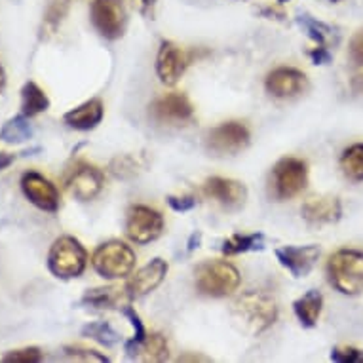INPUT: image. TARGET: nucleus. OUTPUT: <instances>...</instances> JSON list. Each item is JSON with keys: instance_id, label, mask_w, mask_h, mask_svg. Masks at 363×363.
<instances>
[{"instance_id": "23", "label": "nucleus", "mask_w": 363, "mask_h": 363, "mask_svg": "<svg viewBox=\"0 0 363 363\" xmlns=\"http://www.w3.org/2000/svg\"><path fill=\"white\" fill-rule=\"evenodd\" d=\"M33 125L29 122V116H25V114H19V116H13L6 122V124L2 125V130H0V139L4 141V143H25V141H29L33 138Z\"/></svg>"}, {"instance_id": "38", "label": "nucleus", "mask_w": 363, "mask_h": 363, "mask_svg": "<svg viewBox=\"0 0 363 363\" xmlns=\"http://www.w3.org/2000/svg\"><path fill=\"white\" fill-rule=\"evenodd\" d=\"M350 86H352V91H354L356 96L363 97V74H357V77L352 78Z\"/></svg>"}, {"instance_id": "1", "label": "nucleus", "mask_w": 363, "mask_h": 363, "mask_svg": "<svg viewBox=\"0 0 363 363\" xmlns=\"http://www.w3.org/2000/svg\"><path fill=\"white\" fill-rule=\"evenodd\" d=\"M234 315L242 323V329L251 335H261L278 318V306L270 295L262 291H247L234 303Z\"/></svg>"}, {"instance_id": "21", "label": "nucleus", "mask_w": 363, "mask_h": 363, "mask_svg": "<svg viewBox=\"0 0 363 363\" xmlns=\"http://www.w3.org/2000/svg\"><path fill=\"white\" fill-rule=\"evenodd\" d=\"M323 308V297L322 293L315 291V289H310L306 291L301 298H297L293 303V310H295V315L298 318V322L303 323L304 328H314L318 320H320V314H322Z\"/></svg>"}, {"instance_id": "11", "label": "nucleus", "mask_w": 363, "mask_h": 363, "mask_svg": "<svg viewBox=\"0 0 363 363\" xmlns=\"http://www.w3.org/2000/svg\"><path fill=\"white\" fill-rule=\"evenodd\" d=\"M192 54H186L185 50L179 48L177 44L169 40L162 42L156 57V74L162 84L166 86H175L185 74L186 67L191 65Z\"/></svg>"}, {"instance_id": "30", "label": "nucleus", "mask_w": 363, "mask_h": 363, "mask_svg": "<svg viewBox=\"0 0 363 363\" xmlns=\"http://www.w3.org/2000/svg\"><path fill=\"white\" fill-rule=\"evenodd\" d=\"M69 0H50L46 12H44V21H42V33L46 30V36L54 35L63 23L67 12H69Z\"/></svg>"}, {"instance_id": "29", "label": "nucleus", "mask_w": 363, "mask_h": 363, "mask_svg": "<svg viewBox=\"0 0 363 363\" xmlns=\"http://www.w3.org/2000/svg\"><path fill=\"white\" fill-rule=\"evenodd\" d=\"M138 356H141L145 362H164L169 356V346L164 335L152 333L147 335V339L139 348Z\"/></svg>"}, {"instance_id": "8", "label": "nucleus", "mask_w": 363, "mask_h": 363, "mask_svg": "<svg viewBox=\"0 0 363 363\" xmlns=\"http://www.w3.org/2000/svg\"><path fill=\"white\" fill-rule=\"evenodd\" d=\"M89 18L96 30L108 40H116L124 35L128 23L124 0H94Z\"/></svg>"}, {"instance_id": "26", "label": "nucleus", "mask_w": 363, "mask_h": 363, "mask_svg": "<svg viewBox=\"0 0 363 363\" xmlns=\"http://www.w3.org/2000/svg\"><path fill=\"white\" fill-rule=\"evenodd\" d=\"M340 169L350 181H363V143L348 147L340 156Z\"/></svg>"}, {"instance_id": "13", "label": "nucleus", "mask_w": 363, "mask_h": 363, "mask_svg": "<svg viewBox=\"0 0 363 363\" xmlns=\"http://www.w3.org/2000/svg\"><path fill=\"white\" fill-rule=\"evenodd\" d=\"M103 186H105V175L101 169L86 162L77 164L67 179V189L80 202H89L99 196Z\"/></svg>"}, {"instance_id": "19", "label": "nucleus", "mask_w": 363, "mask_h": 363, "mask_svg": "<svg viewBox=\"0 0 363 363\" xmlns=\"http://www.w3.org/2000/svg\"><path fill=\"white\" fill-rule=\"evenodd\" d=\"M103 116H105V107H103L101 99H89V101L82 103L80 107L65 113L63 120L67 125H71L74 130L88 131L94 130L97 124H101Z\"/></svg>"}, {"instance_id": "2", "label": "nucleus", "mask_w": 363, "mask_h": 363, "mask_svg": "<svg viewBox=\"0 0 363 363\" xmlns=\"http://www.w3.org/2000/svg\"><path fill=\"white\" fill-rule=\"evenodd\" d=\"M328 278L342 295H359L363 291V251H335L328 261Z\"/></svg>"}, {"instance_id": "41", "label": "nucleus", "mask_w": 363, "mask_h": 363, "mask_svg": "<svg viewBox=\"0 0 363 363\" xmlns=\"http://www.w3.org/2000/svg\"><path fill=\"white\" fill-rule=\"evenodd\" d=\"M264 16H268V18H276V16H280V18H284V12H280V10H276V8H267L264 10Z\"/></svg>"}, {"instance_id": "17", "label": "nucleus", "mask_w": 363, "mask_h": 363, "mask_svg": "<svg viewBox=\"0 0 363 363\" xmlns=\"http://www.w3.org/2000/svg\"><path fill=\"white\" fill-rule=\"evenodd\" d=\"M167 274V262L164 259H152L149 264L139 268L135 274L131 276L130 280L125 281V291L130 298H139L155 291L156 287L160 286Z\"/></svg>"}, {"instance_id": "7", "label": "nucleus", "mask_w": 363, "mask_h": 363, "mask_svg": "<svg viewBox=\"0 0 363 363\" xmlns=\"http://www.w3.org/2000/svg\"><path fill=\"white\" fill-rule=\"evenodd\" d=\"M164 233V217L160 211L149 206H131L125 217V234L139 245L150 244Z\"/></svg>"}, {"instance_id": "42", "label": "nucleus", "mask_w": 363, "mask_h": 363, "mask_svg": "<svg viewBox=\"0 0 363 363\" xmlns=\"http://www.w3.org/2000/svg\"><path fill=\"white\" fill-rule=\"evenodd\" d=\"M4 88H6V72L2 69V65H0V94L4 91Z\"/></svg>"}, {"instance_id": "3", "label": "nucleus", "mask_w": 363, "mask_h": 363, "mask_svg": "<svg viewBox=\"0 0 363 363\" xmlns=\"http://www.w3.org/2000/svg\"><path fill=\"white\" fill-rule=\"evenodd\" d=\"M135 251L120 240H108L94 251L91 267L105 280H122L135 268Z\"/></svg>"}, {"instance_id": "24", "label": "nucleus", "mask_w": 363, "mask_h": 363, "mask_svg": "<svg viewBox=\"0 0 363 363\" xmlns=\"http://www.w3.org/2000/svg\"><path fill=\"white\" fill-rule=\"evenodd\" d=\"M145 166H147V160L141 155H120L113 158L108 172L113 177L125 181V179L138 177L139 173L145 169Z\"/></svg>"}, {"instance_id": "18", "label": "nucleus", "mask_w": 363, "mask_h": 363, "mask_svg": "<svg viewBox=\"0 0 363 363\" xmlns=\"http://www.w3.org/2000/svg\"><path fill=\"white\" fill-rule=\"evenodd\" d=\"M301 213L308 223L314 225H331L337 223L342 215V206L337 196H328V194H320V196H310L304 200Z\"/></svg>"}, {"instance_id": "12", "label": "nucleus", "mask_w": 363, "mask_h": 363, "mask_svg": "<svg viewBox=\"0 0 363 363\" xmlns=\"http://www.w3.org/2000/svg\"><path fill=\"white\" fill-rule=\"evenodd\" d=\"M21 191L33 206L42 211L55 213L60 209V192L48 177L38 172H27L21 177Z\"/></svg>"}, {"instance_id": "34", "label": "nucleus", "mask_w": 363, "mask_h": 363, "mask_svg": "<svg viewBox=\"0 0 363 363\" xmlns=\"http://www.w3.org/2000/svg\"><path fill=\"white\" fill-rule=\"evenodd\" d=\"M65 354L72 359H78V362H108L107 356H103L96 350H88V348H82V346H65L63 348Z\"/></svg>"}, {"instance_id": "25", "label": "nucleus", "mask_w": 363, "mask_h": 363, "mask_svg": "<svg viewBox=\"0 0 363 363\" xmlns=\"http://www.w3.org/2000/svg\"><path fill=\"white\" fill-rule=\"evenodd\" d=\"M264 247V234H233L230 238H226L223 242L220 251L225 255H240L245 251H255Z\"/></svg>"}, {"instance_id": "22", "label": "nucleus", "mask_w": 363, "mask_h": 363, "mask_svg": "<svg viewBox=\"0 0 363 363\" xmlns=\"http://www.w3.org/2000/svg\"><path fill=\"white\" fill-rule=\"evenodd\" d=\"M50 108V99L44 94V89L36 82H27L21 88V114L25 116H38L40 113H46Z\"/></svg>"}, {"instance_id": "10", "label": "nucleus", "mask_w": 363, "mask_h": 363, "mask_svg": "<svg viewBox=\"0 0 363 363\" xmlns=\"http://www.w3.org/2000/svg\"><path fill=\"white\" fill-rule=\"evenodd\" d=\"M250 130L242 122H225L209 131L208 149L215 155H236L250 145Z\"/></svg>"}, {"instance_id": "39", "label": "nucleus", "mask_w": 363, "mask_h": 363, "mask_svg": "<svg viewBox=\"0 0 363 363\" xmlns=\"http://www.w3.org/2000/svg\"><path fill=\"white\" fill-rule=\"evenodd\" d=\"M16 160V155H8V152H0V172L6 169L12 162Z\"/></svg>"}, {"instance_id": "31", "label": "nucleus", "mask_w": 363, "mask_h": 363, "mask_svg": "<svg viewBox=\"0 0 363 363\" xmlns=\"http://www.w3.org/2000/svg\"><path fill=\"white\" fill-rule=\"evenodd\" d=\"M84 337L101 342L103 346H114L120 340V335L107 322H91L82 329Z\"/></svg>"}, {"instance_id": "44", "label": "nucleus", "mask_w": 363, "mask_h": 363, "mask_svg": "<svg viewBox=\"0 0 363 363\" xmlns=\"http://www.w3.org/2000/svg\"><path fill=\"white\" fill-rule=\"evenodd\" d=\"M331 2H339V0H331Z\"/></svg>"}, {"instance_id": "6", "label": "nucleus", "mask_w": 363, "mask_h": 363, "mask_svg": "<svg viewBox=\"0 0 363 363\" xmlns=\"http://www.w3.org/2000/svg\"><path fill=\"white\" fill-rule=\"evenodd\" d=\"M308 183V166L301 158H281L272 169L270 175V185L272 194L278 200H291L306 189Z\"/></svg>"}, {"instance_id": "4", "label": "nucleus", "mask_w": 363, "mask_h": 363, "mask_svg": "<svg viewBox=\"0 0 363 363\" xmlns=\"http://www.w3.org/2000/svg\"><path fill=\"white\" fill-rule=\"evenodd\" d=\"M88 251L74 236H61L52 244L48 253V268L55 278L72 280L86 270Z\"/></svg>"}, {"instance_id": "43", "label": "nucleus", "mask_w": 363, "mask_h": 363, "mask_svg": "<svg viewBox=\"0 0 363 363\" xmlns=\"http://www.w3.org/2000/svg\"><path fill=\"white\" fill-rule=\"evenodd\" d=\"M278 2H280V4H284V2H287V0H278Z\"/></svg>"}, {"instance_id": "15", "label": "nucleus", "mask_w": 363, "mask_h": 363, "mask_svg": "<svg viewBox=\"0 0 363 363\" xmlns=\"http://www.w3.org/2000/svg\"><path fill=\"white\" fill-rule=\"evenodd\" d=\"M320 253L318 245H284L276 250V259L295 278H304L312 272Z\"/></svg>"}, {"instance_id": "5", "label": "nucleus", "mask_w": 363, "mask_h": 363, "mask_svg": "<svg viewBox=\"0 0 363 363\" xmlns=\"http://www.w3.org/2000/svg\"><path fill=\"white\" fill-rule=\"evenodd\" d=\"M196 289L208 297H226L240 287L238 268L226 261H206L194 272Z\"/></svg>"}, {"instance_id": "35", "label": "nucleus", "mask_w": 363, "mask_h": 363, "mask_svg": "<svg viewBox=\"0 0 363 363\" xmlns=\"http://www.w3.org/2000/svg\"><path fill=\"white\" fill-rule=\"evenodd\" d=\"M350 61L356 67H363V29H359L350 40Z\"/></svg>"}, {"instance_id": "32", "label": "nucleus", "mask_w": 363, "mask_h": 363, "mask_svg": "<svg viewBox=\"0 0 363 363\" xmlns=\"http://www.w3.org/2000/svg\"><path fill=\"white\" fill-rule=\"evenodd\" d=\"M42 359L40 348L36 346H27V348H19V350H10L4 356L0 357V362L4 363H36Z\"/></svg>"}, {"instance_id": "14", "label": "nucleus", "mask_w": 363, "mask_h": 363, "mask_svg": "<svg viewBox=\"0 0 363 363\" xmlns=\"http://www.w3.org/2000/svg\"><path fill=\"white\" fill-rule=\"evenodd\" d=\"M264 86L270 96L286 99L304 94L308 89V78L303 71L293 67H278L272 72H268Z\"/></svg>"}, {"instance_id": "36", "label": "nucleus", "mask_w": 363, "mask_h": 363, "mask_svg": "<svg viewBox=\"0 0 363 363\" xmlns=\"http://www.w3.org/2000/svg\"><path fill=\"white\" fill-rule=\"evenodd\" d=\"M167 203L173 211H181V213H186L191 209L196 208V198L192 196H167Z\"/></svg>"}, {"instance_id": "33", "label": "nucleus", "mask_w": 363, "mask_h": 363, "mask_svg": "<svg viewBox=\"0 0 363 363\" xmlns=\"http://www.w3.org/2000/svg\"><path fill=\"white\" fill-rule=\"evenodd\" d=\"M331 359L337 363H362L363 350L354 346H335L331 350Z\"/></svg>"}, {"instance_id": "28", "label": "nucleus", "mask_w": 363, "mask_h": 363, "mask_svg": "<svg viewBox=\"0 0 363 363\" xmlns=\"http://www.w3.org/2000/svg\"><path fill=\"white\" fill-rule=\"evenodd\" d=\"M122 314L130 320L131 328H133V337H131L128 342H125V354L130 357H135L138 356L139 348H141V345L145 342V339H147V329H145V323L141 322V318H139V314L135 312V308L133 306H130V304H125L124 308H122Z\"/></svg>"}, {"instance_id": "37", "label": "nucleus", "mask_w": 363, "mask_h": 363, "mask_svg": "<svg viewBox=\"0 0 363 363\" xmlns=\"http://www.w3.org/2000/svg\"><path fill=\"white\" fill-rule=\"evenodd\" d=\"M308 55L312 57V61H314L315 65H328V63H331V60H333V55H331L328 46H318V44H315L314 50H310Z\"/></svg>"}, {"instance_id": "20", "label": "nucleus", "mask_w": 363, "mask_h": 363, "mask_svg": "<svg viewBox=\"0 0 363 363\" xmlns=\"http://www.w3.org/2000/svg\"><path fill=\"white\" fill-rule=\"evenodd\" d=\"M131 301L128 291L124 287L108 286V287H97L91 289L82 297V303L91 306V308H118L122 310Z\"/></svg>"}, {"instance_id": "27", "label": "nucleus", "mask_w": 363, "mask_h": 363, "mask_svg": "<svg viewBox=\"0 0 363 363\" xmlns=\"http://www.w3.org/2000/svg\"><path fill=\"white\" fill-rule=\"evenodd\" d=\"M297 23L301 25V29H303L318 46H328L329 48V42L333 40L335 35L333 27H329V25L322 23V21H318V19H314L312 16H306V13L298 16Z\"/></svg>"}, {"instance_id": "9", "label": "nucleus", "mask_w": 363, "mask_h": 363, "mask_svg": "<svg viewBox=\"0 0 363 363\" xmlns=\"http://www.w3.org/2000/svg\"><path fill=\"white\" fill-rule=\"evenodd\" d=\"M149 114L156 124L179 128V125H186L194 118V107L185 94L173 91L150 103Z\"/></svg>"}, {"instance_id": "16", "label": "nucleus", "mask_w": 363, "mask_h": 363, "mask_svg": "<svg viewBox=\"0 0 363 363\" xmlns=\"http://www.w3.org/2000/svg\"><path fill=\"white\" fill-rule=\"evenodd\" d=\"M203 194L213 198L226 209H240L247 200V189L244 183L226 177H211L203 183Z\"/></svg>"}, {"instance_id": "40", "label": "nucleus", "mask_w": 363, "mask_h": 363, "mask_svg": "<svg viewBox=\"0 0 363 363\" xmlns=\"http://www.w3.org/2000/svg\"><path fill=\"white\" fill-rule=\"evenodd\" d=\"M138 4L141 8V12L149 13L152 10V6H155V0H138Z\"/></svg>"}]
</instances>
